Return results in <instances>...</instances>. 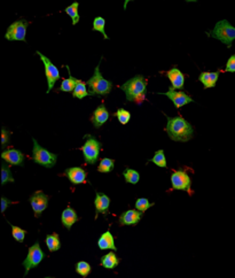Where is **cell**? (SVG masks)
<instances>
[{
    "label": "cell",
    "instance_id": "obj_12",
    "mask_svg": "<svg viewBox=\"0 0 235 278\" xmlns=\"http://www.w3.org/2000/svg\"><path fill=\"white\" fill-rule=\"evenodd\" d=\"M161 94L167 96L169 99L174 102V105L177 108H180V107H182V106L188 105V104H190V102L194 101L192 98H190L187 93L183 92V91H177V90L172 89L171 86H170V89H169L168 92L161 93Z\"/></svg>",
    "mask_w": 235,
    "mask_h": 278
},
{
    "label": "cell",
    "instance_id": "obj_21",
    "mask_svg": "<svg viewBox=\"0 0 235 278\" xmlns=\"http://www.w3.org/2000/svg\"><path fill=\"white\" fill-rule=\"evenodd\" d=\"M219 77V71H203L201 72L199 76V80L204 85V89H209V87H215L216 83H217Z\"/></svg>",
    "mask_w": 235,
    "mask_h": 278
},
{
    "label": "cell",
    "instance_id": "obj_13",
    "mask_svg": "<svg viewBox=\"0 0 235 278\" xmlns=\"http://www.w3.org/2000/svg\"><path fill=\"white\" fill-rule=\"evenodd\" d=\"M64 175L73 185H79L86 182L87 173L82 167H71L64 170Z\"/></svg>",
    "mask_w": 235,
    "mask_h": 278
},
{
    "label": "cell",
    "instance_id": "obj_23",
    "mask_svg": "<svg viewBox=\"0 0 235 278\" xmlns=\"http://www.w3.org/2000/svg\"><path fill=\"white\" fill-rule=\"evenodd\" d=\"M46 246L50 252H57L61 248V241L60 237L58 233H52V235H47L45 239Z\"/></svg>",
    "mask_w": 235,
    "mask_h": 278
},
{
    "label": "cell",
    "instance_id": "obj_35",
    "mask_svg": "<svg viewBox=\"0 0 235 278\" xmlns=\"http://www.w3.org/2000/svg\"><path fill=\"white\" fill-rule=\"evenodd\" d=\"M7 182H14V178L10 173V168L6 163L1 164V184L5 185Z\"/></svg>",
    "mask_w": 235,
    "mask_h": 278
},
{
    "label": "cell",
    "instance_id": "obj_26",
    "mask_svg": "<svg viewBox=\"0 0 235 278\" xmlns=\"http://www.w3.org/2000/svg\"><path fill=\"white\" fill-rule=\"evenodd\" d=\"M78 7H79V3L75 1L73 3H71L70 6H68L67 8H65V13L68 14L69 16L71 17V21H72V25H76L77 23L79 22V13H78Z\"/></svg>",
    "mask_w": 235,
    "mask_h": 278
},
{
    "label": "cell",
    "instance_id": "obj_17",
    "mask_svg": "<svg viewBox=\"0 0 235 278\" xmlns=\"http://www.w3.org/2000/svg\"><path fill=\"white\" fill-rule=\"evenodd\" d=\"M167 76L171 82V87L175 90H181L185 85V75L178 68H172L167 71Z\"/></svg>",
    "mask_w": 235,
    "mask_h": 278
},
{
    "label": "cell",
    "instance_id": "obj_4",
    "mask_svg": "<svg viewBox=\"0 0 235 278\" xmlns=\"http://www.w3.org/2000/svg\"><path fill=\"white\" fill-rule=\"evenodd\" d=\"M211 37L231 47L233 40H235V28L227 20H222L216 23L214 30L211 31Z\"/></svg>",
    "mask_w": 235,
    "mask_h": 278
},
{
    "label": "cell",
    "instance_id": "obj_10",
    "mask_svg": "<svg viewBox=\"0 0 235 278\" xmlns=\"http://www.w3.org/2000/svg\"><path fill=\"white\" fill-rule=\"evenodd\" d=\"M171 185L174 190L190 192L192 179L185 170H176L171 175Z\"/></svg>",
    "mask_w": 235,
    "mask_h": 278
},
{
    "label": "cell",
    "instance_id": "obj_28",
    "mask_svg": "<svg viewBox=\"0 0 235 278\" xmlns=\"http://www.w3.org/2000/svg\"><path fill=\"white\" fill-rule=\"evenodd\" d=\"M123 176L125 178V182L130 183V184H137V183L140 181V174L133 169H130V168H126V169L124 170Z\"/></svg>",
    "mask_w": 235,
    "mask_h": 278
},
{
    "label": "cell",
    "instance_id": "obj_19",
    "mask_svg": "<svg viewBox=\"0 0 235 278\" xmlns=\"http://www.w3.org/2000/svg\"><path fill=\"white\" fill-rule=\"evenodd\" d=\"M98 247L100 250H109V251H117L116 245H115V238H114L113 233L107 230L105 233H102L100 238L98 239Z\"/></svg>",
    "mask_w": 235,
    "mask_h": 278
},
{
    "label": "cell",
    "instance_id": "obj_33",
    "mask_svg": "<svg viewBox=\"0 0 235 278\" xmlns=\"http://www.w3.org/2000/svg\"><path fill=\"white\" fill-rule=\"evenodd\" d=\"M10 228H12V235H13V238L15 239L18 243H23L24 238H25V235H27V231H25L24 229L20 228V226H16V225H13L10 224Z\"/></svg>",
    "mask_w": 235,
    "mask_h": 278
},
{
    "label": "cell",
    "instance_id": "obj_9",
    "mask_svg": "<svg viewBox=\"0 0 235 278\" xmlns=\"http://www.w3.org/2000/svg\"><path fill=\"white\" fill-rule=\"evenodd\" d=\"M37 54L40 57V59H42L43 64H44V68H45V75H46V79H47V85H49V90H47V92H51V90L54 87L55 83H57L61 77L60 71H59L57 66H55L46 56H44V54L40 52H37Z\"/></svg>",
    "mask_w": 235,
    "mask_h": 278
},
{
    "label": "cell",
    "instance_id": "obj_31",
    "mask_svg": "<svg viewBox=\"0 0 235 278\" xmlns=\"http://www.w3.org/2000/svg\"><path fill=\"white\" fill-rule=\"evenodd\" d=\"M149 161H150V162L155 163L157 167L167 168V159H165V154H164L163 149H160V151H157L155 153V155H154Z\"/></svg>",
    "mask_w": 235,
    "mask_h": 278
},
{
    "label": "cell",
    "instance_id": "obj_11",
    "mask_svg": "<svg viewBox=\"0 0 235 278\" xmlns=\"http://www.w3.org/2000/svg\"><path fill=\"white\" fill-rule=\"evenodd\" d=\"M49 200L50 197L43 191H37L29 198V203L31 205L36 217H39L43 211L49 207Z\"/></svg>",
    "mask_w": 235,
    "mask_h": 278
},
{
    "label": "cell",
    "instance_id": "obj_24",
    "mask_svg": "<svg viewBox=\"0 0 235 278\" xmlns=\"http://www.w3.org/2000/svg\"><path fill=\"white\" fill-rule=\"evenodd\" d=\"M86 85L87 84L85 82H83V80L80 79H77V84L75 86V90H73L72 92V97L77 98V99H83V98L90 96Z\"/></svg>",
    "mask_w": 235,
    "mask_h": 278
},
{
    "label": "cell",
    "instance_id": "obj_25",
    "mask_svg": "<svg viewBox=\"0 0 235 278\" xmlns=\"http://www.w3.org/2000/svg\"><path fill=\"white\" fill-rule=\"evenodd\" d=\"M65 68L68 69L69 78L62 80L61 86H60V91H64V92H73V90H75V86L77 84V78L72 77V76H71L70 68H69V66H67Z\"/></svg>",
    "mask_w": 235,
    "mask_h": 278
},
{
    "label": "cell",
    "instance_id": "obj_7",
    "mask_svg": "<svg viewBox=\"0 0 235 278\" xmlns=\"http://www.w3.org/2000/svg\"><path fill=\"white\" fill-rule=\"evenodd\" d=\"M44 258H45V253H44L42 248H40V244L38 241H36L32 246L29 247L27 258H25L23 263H22L25 269L24 276H28V273L30 272L31 269L38 267L40 263H42Z\"/></svg>",
    "mask_w": 235,
    "mask_h": 278
},
{
    "label": "cell",
    "instance_id": "obj_29",
    "mask_svg": "<svg viewBox=\"0 0 235 278\" xmlns=\"http://www.w3.org/2000/svg\"><path fill=\"white\" fill-rule=\"evenodd\" d=\"M92 272V267L89 262L86 261H79L77 262L76 265V273L80 275L82 277H87L90 275V273Z\"/></svg>",
    "mask_w": 235,
    "mask_h": 278
},
{
    "label": "cell",
    "instance_id": "obj_36",
    "mask_svg": "<svg viewBox=\"0 0 235 278\" xmlns=\"http://www.w3.org/2000/svg\"><path fill=\"white\" fill-rule=\"evenodd\" d=\"M225 71H227V72H235V54H233V56H231L229 61L226 62Z\"/></svg>",
    "mask_w": 235,
    "mask_h": 278
},
{
    "label": "cell",
    "instance_id": "obj_2",
    "mask_svg": "<svg viewBox=\"0 0 235 278\" xmlns=\"http://www.w3.org/2000/svg\"><path fill=\"white\" fill-rule=\"evenodd\" d=\"M125 92L127 101L141 102L145 99V94L147 90V82L142 75H137L133 78L128 79L120 86Z\"/></svg>",
    "mask_w": 235,
    "mask_h": 278
},
{
    "label": "cell",
    "instance_id": "obj_5",
    "mask_svg": "<svg viewBox=\"0 0 235 278\" xmlns=\"http://www.w3.org/2000/svg\"><path fill=\"white\" fill-rule=\"evenodd\" d=\"M34 148H32V159L36 163L46 168H53L57 164L58 154L50 152L49 149L44 148L38 144V141L34 138Z\"/></svg>",
    "mask_w": 235,
    "mask_h": 278
},
{
    "label": "cell",
    "instance_id": "obj_30",
    "mask_svg": "<svg viewBox=\"0 0 235 278\" xmlns=\"http://www.w3.org/2000/svg\"><path fill=\"white\" fill-rule=\"evenodd\" d=\"M105 28H106V21H105L104 17H101V16L95 17L94 21H93V30L98 31V32H101V34L104 35V38L108 39V35L106 34Z\"/></svg>",
    "mask_w": 235,
    "mask_h": 278
},
{
    "label": "cell",
    "instance_id": "obj_15",
    "mask_svg": "<svg viewBox=\"0 0 235 278\" xmlns=\"http://www.w3.org/2000/svg\"><path fill=\"white\" fill-rule=\"evenodd\" d=\"M1 159L13 166H23L24 164V154L15 148L5 149L1 153Z\"/></svg>",
    "mask_w": 235,
    "mask_h": 278
},
{
    "label": "cell",
    "instance_id": "obj_34",
    "mask_svg": "<svg viewBox=\"0 0 235 278\" xmlns=\"http://www.w3.org/2000/svg\"><path fill=\"white\" fill-rule=\"evenodd\" d=\"M114 115L116 116L117 120L119 121V123L123 124V126H125L126 123H128V121L131 120V113L124 108H119Z\"/></svg>",
    "mask_w": 235,
    "mask_h": 278
},
{
    "label": "cell",
    "instance_id": "obj_37",
    "mask_svg": "<svg viewBox=\"0 0 235 278\" xmlns=\"http://www.w3.org/2000/svg\"><path fill=\"white\" fill-rule=\"evenodd\" d=\"M9 137H10L9 131H7L5 128H2L1 129V146L2 147H5L7 142L9 141Z\"/></svg>",
    "mask_w": 235,
    "mask_h": 278
},
{
    "label": "cell",
    "instance_id": "obj_38",
    "mask_svg": "<svg viewBox=\"0 0 235 278\" xmlns=\"http://www.w3.org/2000/svg\"><path fill=\"white\" fill-rule=\"evenodd\" d=\"M12 204H14V203H12V201H10L9 199L5 198V197H2V198H1V211H2V213L6 210L7 207H8L9 205H12Z\"/></svg>",
    "mask_w": 235,
    "mask_h": 278
},
{
    "label": "cell",
    "instance_id": "obj_22",
    "mask_svg": "<svg viewBox=\"0 0 235 278\" xmlns=\"http://www.w3.org/2000/svg\"><path fill=\"white\" fill-rule=\"evenodd\" d=\"M119 261L120 260L115 252H109L101 258V266L106 269H115L119 265Z\"/></svg>",
    "mask_w": 235,
    "mask_h": 278
},
{
    "label": "cell",
    "instance_id": "obj_18",
    "mask_svg": "<svg viewBox=\"0 0 235 278\" xmlns=\"http://www.w3.org/2000/svg\"><path fill=\"white\" fill-rule=\"evenodd\" d=\"M109 120V112L104 105H100L95 109L93 115H92V123L94 128H101Z\"/></svg>",
    "mask_w": 235,
    "mask_h": 278
},
{
    "label": "cell",
    "instance_id": "obj_20",
    "mask_svg": "<svg viewBox=\"0 0 235 278\" xmlns=\"http://www.w3.org/2000/svg\"><path fill=\"white\" fill-rule=\"evenodd\" d=\"M78 219H79V217H78V215H77L76 210L71 207H67L63 211H62L61 223L67 230H70L71 226L75 224Z\"/></svg>",
    "mask_w": 235,
    "mask_h": 278
},
{
    "label": "cell",
    "instance_id": "obj_27",
    "mask_svg": "<svg viewBox=\"0 0 235 278\" xmlns=\"http://www.w3.org/2000/svg\"><path fill=\"white\" fill-rule=\"evenodd\" d=\"M114 167H115V160L109 159V158H105V159L101 160L100 164H99L98 171H99V173L107 174V173H110V171L114 170Z\"/></svg>",
    "mask_w": 235,
    "mask_h": 278
},
{
    "label": "cell",
    "instance_id": "obj_3",
    "mask_svg": "<svg viewBox=\"0 0 235 278\" xmlns=\"http://www.w3.org/2000/svg\"><path fill=\"white\" fill-rule=\"evenodd\" d=\"M100 64L101 62H99V65L95 67L94 75L86 82L87 86H89L90 96H94V97L107 96L113 89V83L110 82V80L105 79L104 76L101 74Z\"/></svg>",
    "mask_w": 235,
    "mask_h": 278
},
{
    "label": "cell",
    "instance_id": "obj_8",
    "mask_svg": "<svg viewBox=\"0 0 235 278\" xmlns=\"http://www.w3.org/2000/svg\"><path fill=\"white\" fill-rule=\"evenodd\" d=\"M30 22L27 20H17L12 23L7 29L5 38L9 42H27L25 36H27V28Z\"/></svg>",
    "mask_w": 235,
    "mask_h": 278
},
{
    "label": "cell",
    "instance_id": "obj_14",
    "mask_svg": "<svg viewBox=\"0 0 235 278\" xmlns=\"http://www.w3.org/2000/svg\"><path fill=\"white\" fill-rule=\"evenodd\" d=\"M94 207H95V217H98L99 214L108 215L109 207H110V198L107 195H105V193L97 192L95 193Z\"/></svg>",
    "mask_w": 235,
    "mask_h": 278
},
{
    "label": "cell",
    "instance_id": "obj_16",
    "mask_svg": "<svg viewBox=\"0 0 235 278\" xmlns=\"http://www.w3.org/2000/svg\"><path fill=\"white\" fill-rule=\"evenodd\" d=\"M142 217V213L137 209H128L119 215L118 223L120 225H137Z\"/></svg>",
    "mask_w": 235,
    "mask_h": 278
},
{
    "label": "cell",
    "instance_id": "obj_32",
    "mask_svg": "<svg viewBox=\"0 0 235 278\" xmlns=\"http://www.w3.org/2000/svg\"><path fill=\"white\" fill-rule=\"evenodd\" d=\"M153 206H154V203H150L147 198H139L137 199V201H135V209L139 210L142 214L148 210L149 208H152Z\"/></svg>",
    "mask_w": 235,
    "mask_h": 278
},
{
    "label": "cell",
    "instance_id": "obj_39",
    "mask_svg": "<svg viewBox=\"0 0 235 278\" xmlns=\"http://www.w3.org/2000/svg\"><path fill=\"white\" fill-rule=\"evenodd\" d=\"M45 278H53V277H45Z\"/></svg>",
    "mask_w": 235,
    "mask_h": 278
},
{
    "label": "cell",
    "instance_id": "obj_6",
    "mask_svg": "<svg viewBox=\"0 0 235 278\" xmlns=\"http://www.w3.org/2000/svg\"><path fill=\"white\" fill-rule=\"evenodd\" d=\"M100 149H101V144L94 136L87 135L86 136V141L84 142L82 151L85 162L89 164H94L97 163L99 160V155H100Z\"/></svg>",
    "mask_w": 235,
    "mask_h": 278
},
{
    "label": "cell",
    "instance_id": "obj_1",
    "mask_svg": "<svg viewBox=\"0 0 235 278\" xmlns=\"http://www.w3.org/2000/svg\"><path fill=\"white\" fill-rule=\"evenodd\" d=\"M167 133L172 140L180 142L188 141L194 136L192 124L180 115L175 116V118H168Z\"/></svg>",
    "mask_w": 235,
    "mask_h": 278
}]
</instances>
